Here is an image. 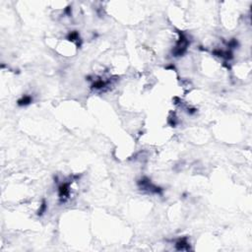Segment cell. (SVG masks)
Masks as SVG:
<instances>
[{
  "label": "cell",
  "mask_w": 252,
  "mask_h": 252,
  "mask_svg": "<svg viewBox=\"0 0 252 252\" xmlns=\"http://www.w3.org/2000/svg\"><path fill=\"white\" fill-rule=\"evenodd\" d=\"M175 247L177 250H188L189 249V243H188L186 238H181V239L176 241Z\"/></svg>",
  "instance_id": "2"
},
{
  "label": "cell",
  "mask_w": 252,
  "mask_h": 252,
  "mask_svg": "<svg viewBox=\"0 0 252 252\" xmlns=\"http://www.w3.org/2000/svg\"><path fill=\"white\" fill-rule=\"evenodd\" d=\"M45 210H46V204L43 201V204L41 205V208H39V210H38V215H43L44 212H45Z\"/></svg>",
  "instance_id": "4"
},
{
  "label": "cell",
  "mask_w": 252,
  "mask_h": 252,
  "mask_svg": "<svg viewBox=\"0 0 252 252\" xmlns=\"http://www.w3.org/2000/svg\"><path fill=\"white\" fill-rule=\"evenodd\" d=\"M58 193H59V197L63 199V200L67 199L69 196V193H70L69 184L68 183H62L58 188Z\"/></svg>",
  "instance_id": "1"
},
{
  "label": "cell",
  "mask_w": 252,
  "mask_h": 252,
  "mask_svg": "<svg viewBox=\"0 0 252 252\" xmlns=\"http://www.w3.org/2000/svg\"><path fill=\"white\" fill-rule=\"evenodd\" d=\"M32 101H33V98L30 96H24L22 98H20L18 101V104L22 105V107L23 105H28L32 103Z\"/></svg>",
  "instance_id": "3"
}]
</instances>
